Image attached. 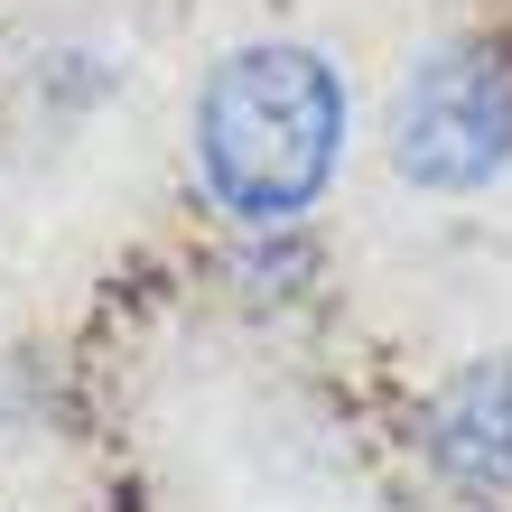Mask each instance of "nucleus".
I'll return each instance as SVG.
<instances>
[{"label":"nucleus","instance_id":"obj_1","mask_svg":"<svg viewBox=\"0 0 512 512\" xmlns=\"http://www.w3.org/2000/svg\"><path fill=\"white\" fill-rule=\"evenodd\" d=\"M345 75L308 38H252L196 84V187L233 224L280 233L326 196L345 159Z\"/></svg>","mask_w":512,"mask_h":512},{"label":"nucleus","instance_id":"obj_3","mask_svg":"<svg viewBox=\"0 0 512 512\" xmlns=\"http://www.w3.org/2000/svg\"><path fill=\"white\" fill-rule=\"evenodd\" d=\"M419 457L447 494L512 503V354H475L419 401Z\"/></svg>","mask_w":512,"mask_h":512},{"label":"nucleus","instance_id":"obj_2","mask_svg":"<svg viewBox=\"0 0 512 512\" xmlns=\"http://www.w3.org/2000/svg\"><path fill=\"white\" fill-rule=\"evenodd\" d=\"M382 149L419 196H485L494 177H512V47L438 38L429 56H410Z\"/></svg>","mask_w":512,"mask_h":512}]
</instances>
